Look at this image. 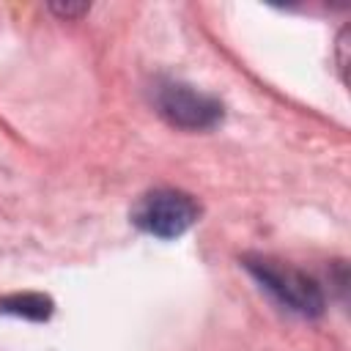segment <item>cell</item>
<instances>
[{
  "instance_id": "6da1fadb",
  "label": "cell",
  "mask_w": 351,
  "mask_h": 351,
  "mask_svg": "<svg viewBox=\"0 0 351 351\" xmlns=\"http://www.w3.org/2000/svg\"><path fill=\"white\" fill-rule=\"evenodd\" d=\"M247 271L261 282L263 291H269L285 310L296 313V315H321L324 313V293L321 285L307 277L304 271L271 261V258H247L244 261Z\"/></svg>"
},
{
  "instance_id": "7a4b0ae2",
  "label": "cell",
  "mask_w": 351,
  "mask_h": 351,
  "mask_svg": "<svg viewBox=\"0 0 351 351\" xmlns=\"http://www.w3.org/2000/svg\"><path fill=\"white\" fill-rule=\"evenodd\" d=\"M200 217V206L192 195L178 189H154L143 195L132 208V222L156 239H178L184 236Z\"/></svg>"
},
{
  "instance_id": "3957f363",
  "label": "cell",
  "mask_w": 351,
  "mask_h": 351,
  "mask_svg": "<svg viewBox=\"0 0 351 351\" xmlns=\"http://www.w3.org/2000/svg\"><path fill=\"white\" fill-rule=\"evenodd\" d=\"M156 110L162 112V118L178 129H189V132H200V129H211L219 123L222 118V104L192 88L184 82H165L156 88Z\"/></svg>"
},
{
  "instance_id": "277c9868",
  "label": "cell",
  "mask_w": 351,
  "mask_h": 351,
  "mask_svg": "<svg viewBox=\"0 0 351 351\" xmlns=\"http://www.w3.org/2000/svg\"><path fill=\"white\" fill-rule=\"evenodd\" d=\"M0 313H11V315H22V318H33V321H44L52 313V302L47 296L38 293H22V296H8L0 302Z\"/></svg>"
},
{
  "instance_id": "5b68a950",
  "label": "cell",
  "mask_w": 351,
  "mask_h": 351,
  "mask_svg": "<svg viewBox=\"0 0 351 351\" xmlns=\"http://www.w3.org/2000/svg\"><path fill=\"white\" fill-rule=\"evenodd\" d=\"M52 11H58L60 16H74V14H85L88 5H52Z\"/></svg>"
}]
</instances>
